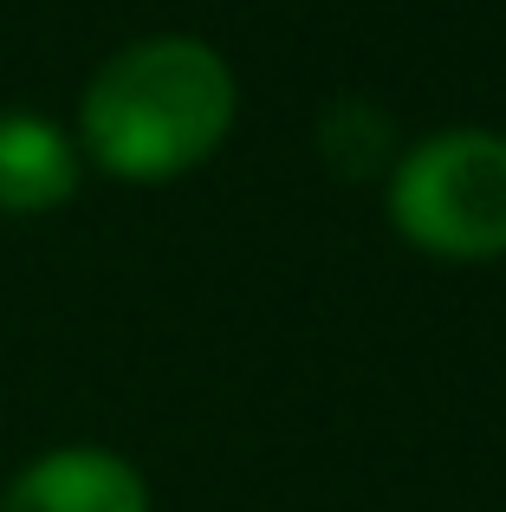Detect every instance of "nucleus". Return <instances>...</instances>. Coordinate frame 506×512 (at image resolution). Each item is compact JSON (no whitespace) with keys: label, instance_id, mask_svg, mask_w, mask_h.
Segmentation results:
<instances>
[{"label":"nucleus","instance_id":"1","mask_svg":"<svg viewBox=\"0 0 506 512\" xmlns=\"http://www.w3.org/2000/svg\"><path fill=\"white\" fill-rule=\"evenodd\" d=\"M241 85L208 39L156 33L111 52L78 104V143L117 182H176L228 143Z\"/></svg>","mask_w":506,"mask_h":512},{"label":"nucleus","instance_id":"2","mask_svg":"<svg viewBox=\"0 0 506 512\" xmlns=\"http://www.w3.org/2000/svg\"><path fill=\"white\" fill-rule=\"evenodd\" d=\"M390 227L429 260H500L506 253V137L442 130L390 163Z\"/></svg>","mask_w":506,"mask_h":512},{"label":"nucleus","instance_id":"3","mask_svg":"<svg viewBox=\"0 0 506 512\" xmlns=\"http://www.w3.org/2000/svg\"><path fill=\"white\" fill-rule=\"evenodd\" d=\"M0 512H150V487L111 448H52L13 474Z\"/></svg>","mask_w":506,"mask_h":512},{"label":"nucleus","instance_id":"4","mask_svg":"<svg viewBox=\"0 0 506 512\" xmlns=\"http://www.w3.org/2000/svg\"><path fill=\"white\" fill-rule=\"evenodd\" d=\"M78 188V143L39 111H0V214H52Z\"/></svg>","mask_w":506,"mask_h":512},{"label":"nucleus","instance_id":"5","mask_svg":"<svg viewBox=\"0 0 506 512\" xmlns=\"http://www.w3.org/2000/svg\"><path fill=\"white\" fill-rule=\"evenodd\" d=\"M318 156L331 163V175L364 182V175H383L396 163V130H390V117H383L377 104L338 98V104H325V117H318Z\"/></svg>","mask_w":506,"mask_h":512}]
</instances>
